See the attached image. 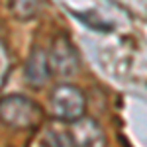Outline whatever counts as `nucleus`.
Listing matches in <instances>:
<instances>
[{
  "label": "nucleus",
  "mask_w": 147,
  "mask_h": 147,
  "mask_svg": "<svg viewBox=\"0 0 147 147\" xmlns=\"http://www.w3.org/2000/svg\"><path fill=\"white\" fill-rule=\"evenodd\" d=\"M45 114L35 100L24 94H8L0 98V122L14 129H37Z\"/></svg>",
  "instance_id": "1"
},
{
  "label": "nucleus",
  "mask_w": 147,
  "mask_h": 147,
  "mask_svg": "<svg viewBox=\"0 0 147 147\" xmlns=\"http://www.w3.org/2000/svg\"><path fill=\"white\" fill-rule=\"evenodd\" d=\"M49 112L59 122L79 120L86 112V96L75 84H59L49 96Z\"/></svg>",
  "instance_id": "2"
},
{
  "label": "nucleus",
  "mask_w": 147,
  "mask_h": 147,
  "mask_svg": "<svg viewBox=\"0 0 147 147\" xmlns=\"http://www.w3.org/2000/svg\"><path fill=\"white\" fill-rule=\"evenodd\" d=\"M69 147H104L106 137L96 120L80 116L79 120L65 122Z\"/></svg>",
  "instance_id": "3"
},
{
  "label": "nucleus",
  "mask_w": 147,
  "mask_h": 147,
  "mask_svg": "<svg viewBox=\"0 0 147 147\" xmlns=\"http://www.w3.org/2000/svg\"><path fill=\"white\" fill-rule=\"evenodd\" d=\"M51 75H57L61 79H69L79 71V53L69 41L67 35H61L53 41L51 51L47 53Z\"/></svg>",
  "instance_id": "4"
},
{
  "label": "nucleus",
  "mask_w": 147,
  "mask_h": 147,
  "mask_svg": "<svg viewBox=\"0 0 147 147\" xmlns=\"http://www.w3.org/2000/svg\"><path fill=\"white\" fill-rule=\"evenodd\" d=\"M49 79H51V69H49L47 51L41 49V47H34L30 57H28V61H26V80L32 86L39 88Z\"/></svg>",
  "instance_id": "5"
},
{
  "label": "nucleus",
  "mask_w": 147,
  "mask_h": 147,
  "mask_svg": "<svg viewBox=\"0 0 147 147\" xmlns=\"http://www.w3.org/2000/svg\"><path fill=\"white\" fill-rule=\"evenodd\" d=\"M12 12L22 20L34 18L39 12V0H12Z\"/></svg>",
  "instance_id": "6"
}]
</instances>
